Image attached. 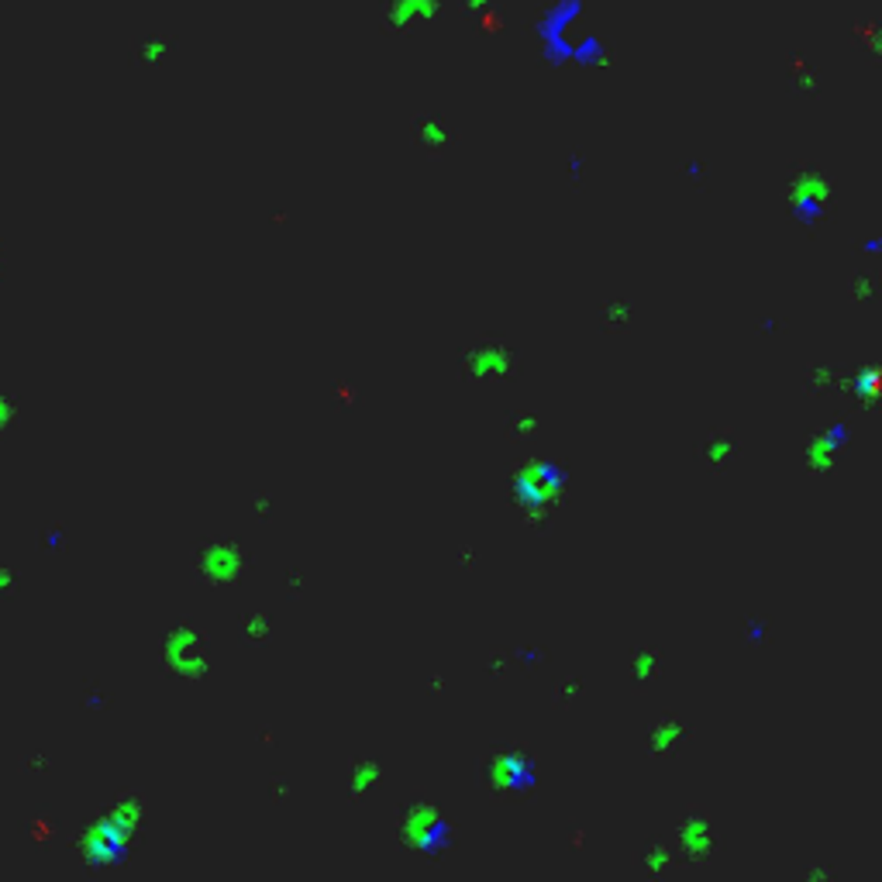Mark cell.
Returning <instances> with one entry per match:
<instances>
[{
  "instance_id": "cell-2",
  "label": "cell",
  "mask_w": 882,
  "mask_h": 882,
  "mask_svg": "<svg viewBox=\"0 0 882 882\" xmlns=\"http://www.w3.org/2000/svg\"><path fill=\"white\" fill-rule=\"evenodd\" d=\"M438 11H441V0H393L386 21H390L393 28H410V25H417V21L438 18Z\"/></svg>"
},
{
  "instance_id": "cell-4",
  "label": "cell",
  "mask_w": 882,
  "mask_h": 882,
  "mask_svg": "<svg viewBox=\"0 0 882 882\" xmlns=\"http://www.w3.org/2000/svg\"><path fill=\"white\" fill-rule=\"evenodd\" d=\"M163 52H170V38H148V42H145V59H148V62H155Z\"/></svg>"
},
{
  "instance_id": "cell-3",
  "label": "cell",
  "mask_w": 882,
  "mask_h": 882,
  "mask_svg": "<svg viewBox=\"0 0 882 882\" xmlns=\"http://www.w3.org/2000/svg\"><path fill=\"white\" fill-rule=\"evenodd\" d=\"M462 11L469 18H489L493 14V0H462Z\"/></svg>"
},
{
  "instance_id": "cell-1",
  "label": "cell",
  "mask_w": 882,
  "mask_h": 882,
  "mask_svg": "<svg viewBox=\"0 0 882 882\" xmlns=\"http://www.w3.org/2000/svg\"><path fill=\"white\" fill-rule=\"evenodd\" d=\"M583 18V0H552L535 21V38H538L541 52L552 66H566V62H579L586 69H600L610 62L607 45L597 35H583L579 42L572 38V28Z\"/></svg>"
}]
</instances>
